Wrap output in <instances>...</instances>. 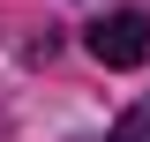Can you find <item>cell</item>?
<instances>
[{"label":"cell","instance_id":"obj_1","mask_svg":"<svg viewBox=\"0 0 150 142\" xmlns=\"http://www.w3.org/2000/svg\"><path fill=\"white\" fill-rule=\"evenodd\" d=\"M90 60H105V67H143L150 60V22L135 15V8L90 22Z\"/></svg>","mask_w":150,"mask_h":142}]
</instances>
